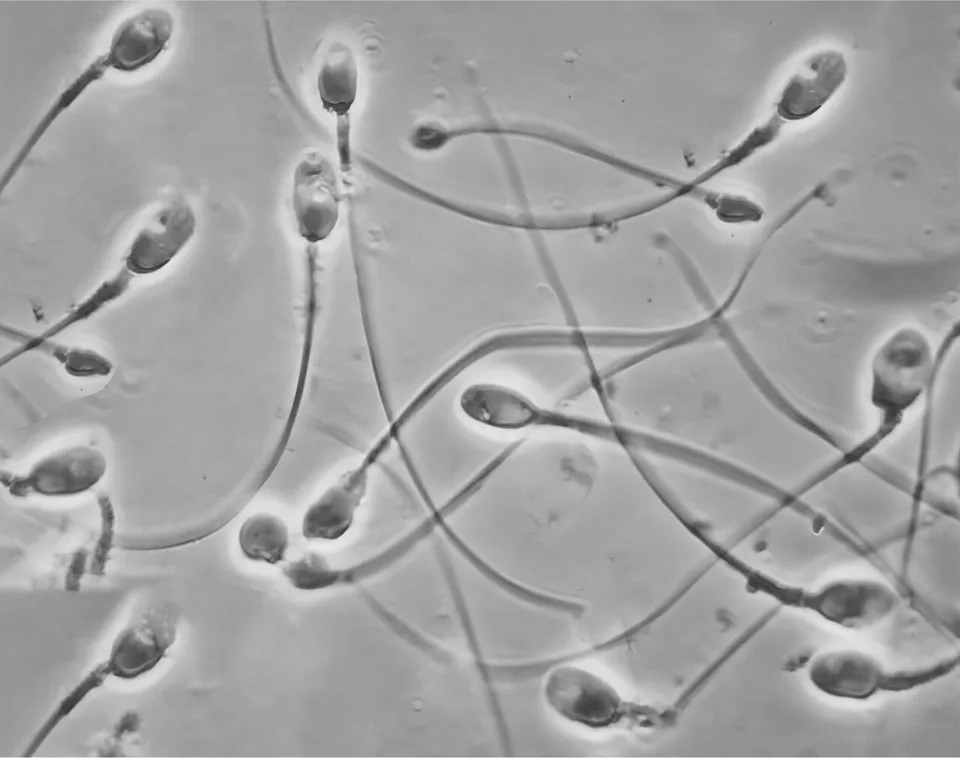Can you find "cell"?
Listing matches in <instances>:
<instances>
[{
	"mask_svg": "<svg viewBox=\"0 0 960 758\" xmlns=\"http://www.w3.org/2000/svg\"><path fill=\"white\" fill-rule=\"evenodd\" d=\"M130 281L131 274L125 271H121L114 277L104 281L63 319L37 337L40 339H50L77 322L89 318L108 303L121 297L128 289Z\"/></svg>",
	"mask_w": 960,
	"mask_h": 758,
	"instance_id": "4fadbf2b",
	"label": "cell"
},
{
	"mask_svg": "<svg viewBox=\"0 0 960 758\" xmlns=\"http://www.w3.org/2000/svg\"><path fill=\"white\" fill-rule=\"evenodd\" d=\"M174 32V18L160 7L146 8L124 19L102 54L108 69L132 73L153 63L166 49Z\"/></svg>",
	"mask_w": 960,
	"mask_h": 758,
	"instance_id": "52a82bcc",
	"label": "cell"
},
{
	"mask_svg": "<svg viewBox=\"0 0 960 758\" xmlns=\"http://www.w3.org/2000/svg\"><path fill=\"white\" fill-rule=\"evenodd\" d=\"M798 595L800 598L792 603H800L823 619L852 629L881 622L897 605L895 592L888 585L871 579H837L818 590Z\"/></svg>",
	"mask_w": 960,
	"mask_h": 758,
	"instance_id": "277c9868",
	"label": "cell"
},
{
	"mask_svg": "<svg viewBox=\"0 0 960 758\" xmlns=\"http://www.w3.org/2000/svg\"><path fill=\"white\" fill-rule=\"evenodd\" d=\"M358 69L349 46L334 42L327 49L316 79V91L322 108L337 120L338 151L342 168L350 165L349 117L356 100Z\"/></svg>",
	"mask_w": 960,
	"mask_h": 758,
	"instance_id": "30bf717a",
	"label": "cell"
},
{
	"mask_svg": "<svg viewBox=\"0 0 960 758\" xmlns=\"http://www.w3.org/2000/svg\"><path fill=\"white\" fill-rule=\"evenodd\" d=\"M340 205L331 162L316 151L306 154L294 170L291 194L295 230L305 247L318 248L334 233Z\"/></svg>",
	"mask_w": 960,
	"mask_h": 758,
	"instance_id": "3957f363",
	"label": "cell"
},
{
	"mask_svg": "<svg viewBox=\"0 0 960 758\" xmlns=\"http://www.w3.org/2000/svg\"><path fill=\"white\" fill-rule=\"evenodd\" d=\"M107 70L108 67L105 64L103 56H98L56 98L48 111L35 126L26 142L22 145L14 160L11 162V165L5 172L2 178V189H4V187L13 178L15 173H17L34 146L38 143L39 139H41L55 119L63 111L68 109L69 106L73 104L89 86L100 80L105 75Z\"/></svg>",
	"mask_w": 960,
	"mask_h": 758,
	"instance_id": "7c38bea8",
	"label": "cell"
},
{
	"mask_svg": "<svg viewBox=\"0 0 960 758\" xmlns=\"http://www.w3.org/2000/svg\"><path fill=\"white\" fill-rule=\"evenodd\" d=\"M196 217L183 199L156 211L133 238L126 256L130 274L149 275L168 265L195 233Z\"/></svg>",
	"mask_w": 960,
	"mask_h": 758,
	"instance_id": "8992f818",
	"label": "cell"
},
{
	"mask_svg": "<svg viewBox=\"0 0 960 758\" xmlns=\"http://www.w3.org/2000/svg\"><path fill=\"white\" fill-rule=\"evenodd\" d=\"M808 677L819 691L833 697L864 700L887 688L888 675L872 656L860 651H829L810 664Z\"/></svg>",
	"mask_w": 960,
	"mask_h": 758,
	"instance_id": "ba28073f",
	"label": "cell"
},
{
	"mask_svg": "<svg viewBox=\"0 0 960 758\" xmlns=\"http://www.w3.org/2000/svg\"><path fill=\"white\" fill-rule=\"evenodd\" d=\"M959 335L956 321L935 345L925 330L906 323L877 343L868 362L866 387L872 425L862 438L838 453L832 461L835 471L861 464L900 431L912 411L936 390Z\"/></svg>",
	"mask_w": 960,
	"mask_h": 758,
	"instance_id": "6da1fadb",
	"label": "cell"
},
{
	"mask_svg": "<svg viewBox=\"0 0 960 758\" xmlns=\"http://www.w3.org/2000/svg\"><path fill=\"white\" fill-rule=\"evenodd\" d=\"M846 62L835 50L811 56L790 78L777 104L787 120H801L817 112L837 91L846 77Z\"/></svg>",
	"mask_w": 960,
	"mask_h": 758,
	"instance_id": "9c48e42d",
	"label": "cell"
},
{
	"mask_svg": "<svg viewBox=\"0 0 960 758\" xmlns=\"http://www.w3.org/2000/svg\"><path fill=\"white\" fill-rule=\"evenodd\" d=\"M104 454L86 445H74L52 451L38 459L12 483L16 495L31 494L50 499L80 495L96 486L105 476Z\"/></svg>",
	"mask_w": 960,
	"mask_h": 758,
	"instance_id": "5b68a950",
	"label": "cell"
},
{
	"mask_svg": "<svg viewBox=\"0 0 960 758\" xmlns=\"http://www.w3.org/2000/svg\"><path fill=\"white\" fill-rule=\"evenodd\" d=\"M241 554L247 560L265 565L281 564L290 546V530L278 514L258 511L248 515L237 533Z\"/></svg>",
	"mask_w": 960,
	"mask_h": 758,
	"instance_id": "8fae6325",
	"label": "cell"
},
{
	"mask_svg": "<svg viewBox=\"0 0 960 758\" xmlns=\"http://www.w3.org/2000/svg\"><path fill=\"white\" fill-rule=\"evenodd\" d=\"M543 697L557 716L589 729L618 723L625 710L622 697L608 681L573 664L559 665L547 673Z\"/></svg>",
	"mask_w": 960,
	"mask_h": 758,
	"instance_id": "7a4b0ae2",
	"label": "cell"
}]
</instances>
